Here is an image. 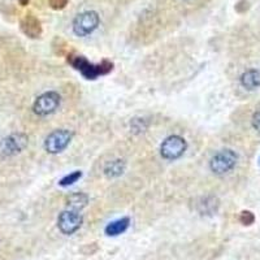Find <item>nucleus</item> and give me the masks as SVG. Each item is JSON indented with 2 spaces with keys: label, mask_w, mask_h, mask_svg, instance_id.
<instances>
[{
  "label": "nucleus",
  "mask_w": 260,
  "mask_h": 260,
  "mask_svg": "<svg viewBox=\"0 0 260 260\" xmlns=\"http://www.w3.org/2000/svg\"><path fill=\"white\" fill-rule=\"evenodd\" d=\"M68 62L74 69H77L86 80H95L99 76H106L113 69V64L108 60H103L99 64H92L85 56L72 55V53L68 55Z\"/></svg>",
  "instance_id": "obj_1"
},
{
  "label": "nucleus",
  "mask_w": 260,
  "mask_h": 260,
  "mask_svg": "<svg viewBox=\"0 0 260 260\" xmlns=\"http://www.w3.org/2000/svg\"><path fill=\"white\" fill-rule=\"evenodd\" d=\"M238 156L231 148H225V150L216 152L210 161V169L215 175H226L231 171H233L234 167L237 166Z\"/></svg>",
  "instance_id": "obj_2"
},
{
  "label": "nucleus",
  "mask_w": 260,
  "mask_h": 260,
  "mask_svg": "<svg viewBox=\"0 0 260 260\" xmlns=\"http://www.w3.org/2000/svg\"><path fill=\"white\" fill-rule=\"evenodd\" d=\"M101 24V17L95 11H85L73 20V31L77 37H87L94 32Z\"/></svg>",
  "instance_id": "obj_3"
},
{
  "label": "nucleus",
  "mask_w": 260,
  "mask_h": 260,
  "mask_svg": "<svg viewBox=\"0 0 260 260\" xmlns=\"http://www.w3.org/2000/svg\"><path fill=\"white\" fill-rule=\"evenodd\" d=\"M61 96L56 91H47L39 95L32 104V111L38 116H48L60 107Z\"/></svg>",
  "instance_id": "obj_4"
},
{
  "label": "nucleus",
  "mask_w": 260,
  "mask_h": 260,
  "mask_svg": "<svg viewBox=\"0 0 260 260\" xmlns=\"http://www.w3.org/2000/svg\"><path fill=\"white\" fill-rule=\"evenodd\" d=\"M186 148V139L180 136H171L162 141L160 154L166 160H177L185 154Z\"/></svg>",
  "instance_id": "obj_5"
},
{
  "label": "nucleus",
  "mask_w": 260,
  "mask_h": 260,
  "mask_svg": "<svg viewBox=\"0 0 260 260\" xmlns=\"http://www.w3.org/2000/svg\"><path fill=\"white\" fill-rule=\"evenodd\" d=\"M73 134L72 132L67 129H57L48 134V137L45 141V148L48 154H60L65 148L68 147L71 143Z\"/></svg>",
  "instance_id": "obj_6"
},
{
  "label": "nucleus",
  "mask_w": 260,
  "mask_h": 260,
  "mask_svg": "<svg viewBox=\"0 0 260 260\" xmlns=\"http://www.w3.org/2000/svg\"><path fill=\"white\" fill-rule=\"evenodd\" d=\"M82 222V215L74 210L62 211L57 217V228L62 234H67V236H71L74 232H77Z\"/></svg>",
  "instance_id": "obj_7"
},
{
  "label": "nucleus",
  "mask_w": 260,
  "mask_h": 260,
  "mask_svg": "<svg viewBox=\"0 0 260 260\" xmlns=\"http://www.w3.org/2000/svg\"><path fill=\"white\" fill-rule=\"evenodd\" d=\"M29 138L24 133H15L7 137L2 142V152L4 155H16L26 148Z\"/></svg>",
  "instance_id": "obj_8"
},
{
  "label": "nucleus",
  "mask_w": 260,
  "mask_h": 260,
  "mask_svg": "<svg viewBox=\"0 0 260 260\" xmlns=\"http://www.w3.org/2000/svg\"><path fill=\"white\" fill-rule=\"evenodd\" d=\"M20 29L27 38L31 39L39 38L42 36V32H43V27H42L39 18L30 12L26 13L24 17L21 18Z\"/></svg>",
  "instance_id": "obj_9"
},
{
  "label": "nucleus",
  "mask_w": 260,
  "mask_h": 260,
  "mask_svg": "<svg viewBox=\"0 0 260 260\" xmlns=\"http://www.w3.org/2000/svg\"><path fill=\"white\" fill-rule=\"evenodd\" d=\"M241 85L247 90H255L260 87V71L250 69L241 76Z\"/></svg>",
  "instance_id": "obj_10"
},
{
  "label": "nucleus",
  "mask_w": 260,
  "mask_h": 260,
  "mask_svg": "<svg viewBox=\"0 0 260 260\" xmlns=\"http://www.w3.org/2000/svg\"><path fill=\"white\" fill-rule=\"evenodd\" d=\"M65 203H67V206H68L71 210L80 211L87 206V203H89V197L86 194H83V192H73V194L67 197Z\"/></svg>",
  "instance_id": "obj_11"
},
{
  "label": "nucleus",
  "mask_w": 260,
  "mask_h": 260,
  "mask_svg": "<svg viewBox=\"0 0 260 260\" xmlns=\"http://www.w3.org/2000/svg\"><path fill=\"white\" fill-rule=\"evenodd\" d=\"M220 206L219 199L215 197H206L202 198L198 203V211L202 215H213Z\"/></svg>",
  "instance_id": "obj_12"
},
{
  "label": "nucleus",
  "mask_w": 260,
  "mask_h": 260,
  "mask_svg": "<svg viewBox=\"0 0 260 260\" xmlns=\"http://www.w3.org/2000/svg\"><path fill=\"white\" fill-rule=\"evenodd\" d=\"M130 225L129 217H122V219L115 220V221L110 222L106 226V234L107 236H118V234L124 233Z\"/></svg>",
  "instance_id": "obj_13"
},
{
  "label": "nucleus",
  "mask_w": 260,
  "mask_h": 260,
  "mask_svg": "<svg viewBox=\"0 0 260 260\" xmlns=\"http://www.w3.org/2000/svg\"><path fill=\"white\" fill-rule=\"evenodd\" d=\"M125 168H126V164H125L124 160H112V161L108 162L106 166V168H104V175L110 178L118 177V176H121L122 173H124Z\"/></svg>",
  "instance_id": "obj_14"
},
{
  "label": "nucleus",
  "mask_w": 260,
  "mask_h": 260,
  "mask_svg": "<svg viewBox=\"0 0 260 260\" xmlns=\"http://www.w3.org/2000/svg\"><path fill=\"white\" fill-rule=\"evenodd\" d=\"M81 177H82V172L74 171V172H72V173H69V175L64 176V177L60 180L59 185L62 187H67V186H69V185H73L74 182H77Z\"/></svg>",
  "instance_id": "obj_15"
},
{
  "label": "nucleus",
  "mask_w": 260,
  "mask_h": 260,
  "mask_svg": "<svg viewBox=\"0 0 260 260\" xmlns=\"http://www.w3.org/2000/svg\"><path fill=\"white\" fill-rule=\"evenodd\" d=\"M68 43H67L62 38H60V37H56V38L53 39L52 48L53 51H55V53L59 55V56H62V55H65V53L68 52Z\"/></svg>",
  "instance_id": "obj_16"
},
{
  "label": "nucleus",
  "mask_w": 260,
  "mask_h": 260,
  "mask_svg": "<svg viewBox=\"0 0 260 260\" xmlns=\"http://www.w3.org/2000/svg\"><path fill=\"white\" fill-rule=\"evenodd\" d=\"M240 221H241V224L246 225V226L254 224V221H255L254 213H252L251 211H242L240 215Z\"/></svg>",
  "instance_id": "obj_17"
},
{
  "label": "nucleus",
  "mask_w": 260,
  "mask_h": 260,
  "mask_svg": "<svg viewBox=\"0 0 260 260\" xmlns=\"http://www.w3.org/2000/svg\"><path fill=\"white\" fill-rule=\"evenodd\" d=\"M132 130H133L134 133H142L145 132L147 125L145 124V120L143 118H134L133 121H132V125H130Z\"/></svg>",
  "instance_id": "obj_18"
},
{
  "label": "nucleus",
  "mask_w": 260,
  "mask_h": 260,
  "mask_svg": "<svg viewBox=\"0 0 260 260\" xmlns=\"http://www.w3.org/2000/svg\"><path fill=\"white\" fill-rule=\"evenodd\" d=\"M69 0H48V6L53 9V11H61L65 7L68 6Z\"/></svg>",
  "instance_id": "obj_19"
},
{
  "label": "nucleus",
  "mask_w": 260,
  "mask_h": 260,
  "mask_svg": "<svg viewBox=\"0 0 260 260\" xmlns=\"http://www.w3.org/2000/svg\"><path fill=\"white\" fill-rule=\"evenodd\" d=\"M250 9V2L248 0H240L236 4V11L238 13H246Z\"/></svg>",
  "instance_id": "obj_20"
},
{
  "label": "nucleus",
  "mask_w": 260,
  "mask_h": 260,
  "mask_svg": "<svg viewBox=\"0 0 260 260\" xmlns=\"http://www.w3.org/2000/svg\"><path fill=\"white\" fill-rule=\"evenodd\" d=\"M251 124H252V127H254L256 132H259L260 133V111H257V112L254 113V116H252V120H251Z\"/></svg>",
  "instance_id": "obj_21"
},
{
  "label": "nucleus",
  "mask_w": 260,
  "mask_h": 260,
  "mask_svg": "<svg viewBox=\"0 0 260 260\" xmlns=\"http://www.w3.org/2000/svg\"><path fill=\"white\" fill-rule=\"evenodd\" d=\"M18 3H20L21 7H26V6H29L30 0H18Z\"/></svg>",
  "instance_id": "obj_22"
},
{
  "label": "nucleus",
  "mask_w": 260,
  "mask_h": 260,
  "mask_svg": "<svg viewBox=\"0 0 260 260\" xmlns=\"http://www.w3.org/2000/svg\"><path fill=\"white\" fill-rule=\"evenodd\" d=\"M182 2H189V0H182Z\"/></svg>",
  "instance_id": "obj_23"
},
{
  "label": "nucleus",
  "mask_w": 260,
  "mask_h": 260,
  "mask_svg": "<svg viewBox=\"0 0 260 260\" xmlns=\"http://www.w3.org/2000/svg\"><path fill=\"white\" fill-rule=\"evenodd\" d=\"M259 164H260V159H259Z\"/></svg>",
  "instance_id": "obj_24"
}]
</instances>
